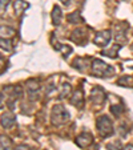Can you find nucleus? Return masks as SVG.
Returning a JSON list of instances; mask_svg holds the SVG:
<instances>
[{"instance_id": "nucleus-15", "label": "nucleus", "mask_w": 133, "mask_h": 150, "mask_svg": "<svg viewBox=\"0 0 133 150\" xmlns=\"http://www.w3.org/2000/svg\"><path fill=\"white\" fill-rule=\"evenodd\" d=\"M1 150H11V142L7 137H1Z\"/></svg>"}, {"instance_id": "nucleus-8", "label": "nucleus", "mask_w": 133, "mask_h": 150, "mask_svg": "<svg viewBox=\"0 0 133 150\" xmlns=\"http://www.w3.org/2000/svg\"><path fill=\"white\" fill-rule=\"evenodd\" d=\"M27 89H28V93L29 96H31V98H35V93H37V91H39V82L35 81V80H29L28 82H27Z\"/></svg>"}, {"instance_id": "nucleus-7", "label": "nucleus", "mask_w": 133, "mask_h": 150, "mask_svg": "<svg viewBox=\"0 0 133 150\" xmlns=\"http://www.w3.org/2000/svg\"><path fill=\"white\" fill-rule=\"evenodd\" d=\"M71 104L77 106V108H81L83 105H84V97H83V93L80 91L75 92L73 97L71 98Z\"/></svg>"}, {"instance_id": "nucleus-10", "label": "nucleus", "mask_w": 133, "mask_h": 150, "mask_svg": "<svg viewBox=\"0 0 133 150\" xmlns=\"http://www.w3.org/2000/svg\"><path fill=\"white\" fill-rule=\"evenodd\" d=\"M26 8H28V4L26 1H21V0H16L15 1V11L17 12V15H20Z\"/></svg>"}, {"instance_id": "nucleus-18", "label": "nucleus", "mask_w": 133, "mask_h": 150, "mask_svg": "<svg viewBox=\"0 0 133 150\" xmlns=\"http://www.w3.org/2000/svg\"><path fill=\"white\" fill-rule=\"evenodd\" d=\"M122 110V108H120V106H112L110 108V112L115 114V116H119V113Z\"/></svg>"}, {"instance_id": "nucleus-6", "label": "nucleus", "mask_w": 133, "mask_h": 150, "mask_svg": "<svg viewBox=\"0 0 133 150\" xmlns=\"http://www.w3.org/2000/svg\"><path fill=\"white\" fill-rule=\"evenodd\" d=\"M92 144V134L89 133H81L77 137V145L80 147H87L88 145Z\"/></svg>"}, {"instance_id": "nucleus-4", "label": "nucleus", "mask_w": 133, "mask_h": 150, "mask_svg": "<svg viewBox=\"0 0 133 150\" xmlns=\"http://www.w3.org/2000/svg\"><path fill=\"white\" fill-rule=\"evenodd\" d=\"M110 40V32L109 31H104V32H99V33L95 36L93 39V42L95 44H97V45H107L108 42H109Z\"/></svg>"}, {"instance_id": "nucleus-12", "label": "nucleus", "mask_w": 133, "mask_h": 150, "mask_svg": "<svg viewBox=\"0 0 133 150\" xmlns=\"http://www.w3.org/2000/svg\"><path fill=\"white\" fill-rule=\"evenodd\" d=\"M108 150H122V144L121 141H112L110 144H108Z\"/></svg>"}, {"instance_id": "nucleus-16", "label": "nucleus", "mask_w": 133, "mask_h": 150, "mask_svg": "<svg viewBox=\"0 0 133 150\" xmlns=\"http://www.w3.org/2000/svg\"><path fill=\"white\" fill-rule=\"evenodd\" d=\"M120 49V45H115L113 49H109V51H104L102 52V54H105V56H109V57H115L116 56V52Z\"/></svg>"}, {"instance_id": "nucleus-2", "label": "nucleus", "mask_w": 133, "mask_h": 150, "mask_svg": "<svg viewBox=\"0 0 133 150\" xmlns=\"http://www.w3.org/2000/svg\"><path fill=\"white\" fill-rule=\"evenodd\" d=\"M97 129L101 137H108L113 133V125L107 116H102L97 120Z\"/></svg>"}, {"instance_id": "nucleus-17", "label": "nucleus", "mask_w": 133, "mask_h": 150, "mask_svg": "<svg viewBox=\"0 0 133 150\" xmlns=\"http://www.w3.org/2000/svg\"><path fill=\"white\" fill-rule=\"evenodd\" d=\"M68 21L69 23H79L80 21V15L77 13V12H73L72 15L68 16Z\"/></svg>"}, {"instance_id": "nucleus-14", "label": "nucleus", "mask_w": 133, "mask_h": 150, "mask_svg": "<svg viewBox=\"0 0 133 150\" xmlns=\"http://www.w3.org/2000/svg\"><path fill=\"white\" fill-rule=\"evenodd\" d=\"M119 84H122L125 86H133V79L130 76H125V77H121L119 80Z\"/></svg>"}, {"instance_id": "nucleus-9", "label": "nucleus", "mask_w": 133, "mask_h": 150, "mask_svg": "<svg viewBox=\"0 0 133 150\" xmlns=\"http://www.w3.org/2000/svg\"><path fill=\"white\" fill-rule=\"evenodd\" d=\"M14 124H15L14 116H11V114H4L3 118H1V125H3V127H9Z\"/></svg>"}, {"instance_id": "nucleus-11", "label": "nucleus", "mask_w": 133, "mask_h": 150, "mask_svg": "<svg viewBox=\"0 0 133 150\" xmlns=\"http://www.w3.org/2000/svg\"><path fill=\"white\" fill-rule=\"evenodd\" d=\"M60 20H61V9L59 7H55L53 12H52V21L53 24H59Z\"/></svg>"}, {"instance_id": "nucleus-3", "label": "nucleus", "mask_w": 133, "mask_h": 150, "mask_svg": "<svg viewBox=\"0 0 133 150\" xmlns=\"http://www.w3.org/2000/svg\"><path fill=\"white\" fill-rule=\"evenodd\" d=\"M91 71H92V73H93L95 76L101 77V76H105V74H107V72H113V69L109 68V67H108L105 62H102L101 60L95 59L93 62H92Z\"/></svg>"}, {"instance_id": "nucleus-1", "label": "nucleus", "mask_w": 133, "mask_h": 150, "mask_svg": "<svg viewBox=\"0 0 133 150\" xmlns=\"http://www.w3.org/2000/svg\"><path fill=\"white\" fill-rule=\"evenodd\" d=\"M51 117H52V122H53L55 125H61L69 120V113L67 112V109H65L64 106L56 105V106H53Z\"/></svg>"}, {"instance_id": "nucleus-13", "label": "nucleus", "mask_w": 133, "mask_h": 150, "mask_svg": "<svg viewBox=\"0 0 133 150\" xmlns=\"http://www.w3.org/2000/svg\"><path fill=\"white\" fill-rule=\"evenodd\" d=\"M69 93H71V85L65 82V84L61 85V89H60V96L64 98V97H67Z\"/></svg>"}, {"instance_id": "nucleus-21", "label": "nucleus", "mask_w": 133, "mask_h": 150, "mask_svg": "<svg viewBox=\"0 0 133 150\" xmlns=\"http://www.w3.org/2000/svg\"><path fill=\"white\" fill-rule=\"evenodd\" d=\"M61 1H63L64 4H69V1H71V0H61Z\"/></svg>"}, {"instance_id": "nucleus-19", "label": "nucleus", "mask_w": 133, "mask_h": 150, "mask_svg": "<svg viewBox=\"0 0 133 150\" xmlns=\"http://www.w3.org/2000/svg\"><path fill=\"white\" fill-rule=\"evenodd\" d=\"M16 150H28V147H27L26 145H20V146L16 147Z\"/></svg>"}, {"instance_id": "nucleus-20", "label": "nucleus", "mask_w": 133, "mask_h": 150, "mask_svg": "<svg viewBox=\"0 0 133 150\" xmlns=\"http://www.w3.org/2000/svg\"><path fill=\"white\" fill-rule=\"evenodd\" d=\"M122 150H133V145H127Z\"/></svg>"}, {"instance_id": "nucleus-5", "label": "nucleus", "mask_w": 133, "mask_h": 150, "mask_svg": "<svg viewBox=\"0 0 133 150\" xmlns=\"http://www.w3.org/2000/svg\"><path fill=\"white\" fill-rule=\"evenodd\" d=\"M91 100L95 104H102L105 101V93L102 92L101 88H93L91 92Z\"/></svg>"}]
</instances>
